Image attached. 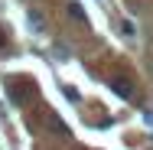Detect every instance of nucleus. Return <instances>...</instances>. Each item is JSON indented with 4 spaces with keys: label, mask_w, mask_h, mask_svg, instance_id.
Wrapping results in <instances>:
<instances>
[{
    "label": "nucleus",
    "mask_w": 153,
    "mask_h": 150,
    "mask_svg": "<svg viewBox=\"0 0 153 150\" xmlns=\"http://www.w3.org/2000/svg\"><path fill=\"white\" fill-rule=\"evenodd\" d=\"M26 23H30V30L36 33V36H42V33H46V16H42L36 7H30V10H26Z\"/></svg>",
    "instance_id": "obj_1"
},
{
    "label": "nucleus",
    "mask_w": 153,
    "mask_h": 150,
    "mask_svg": "<svg viewBox=\"0 0 153 150\" xmlns=\"http://www.w3.org/2000/svg\"><path fill=\"white\" fill-rule=\"evenodd\" d=\"M111 85H114V91H117L121 98H134V85H130L127 78H114Z\"/></svg>",
    "instance_id": "obj_2"
},
{
    "label": "nucleus",
    "mask_w": 153,
    "mask_h": 150,
    "mask_svg": "<svg viewBox=\"0 0 153 150\" xmlns=\"http://www.w3.org/2000/svg\"><path fill=\"white\" fill-rule=\"evenodd\" d=\"M7 88H10V95H13V101H16V104H23V101H30V98H33V91H30V88L20 91V88H16V82H10Z\"/></svg>",
    "instance_id": "obj_3"
},
{
    "label": "nucleus",
    "mask_w": 153,
    "mask_h": 150,
    "mask_svg": "<svg viewBox=\"0 0 153 150\" xmlns=\"http://www.w3.org/2000/svg\"><path fill=\"white\" fill-rule=\"evenodd\" d=\"M49 127H52L59 137H68V127L62 124V118H59V114H49Z\"/></svg>",
    "instance_id": "obj_4"
},
{
    "label": "nucleus",
    "mask_w": 153,
    "mask_h": 150,
    "mask_svg": "<svg viewBox=\"0 0 153 150\" xmlns=\"http://www.w3.org/2000/svg\"><path fill=\"white\" fill-rule=\"evenodd\" d=\"M68 16H72V20H82V23H85V10H82L78 3H68Z\"/></svg>",
    "instance_id": "obj_5"
},
{
    "label": "nucleus",
    "mask_w": 153,
    "mask_h": 150,
    "mask_svg": "<svg viewBox=\"0 0 153 150\" xmlns=\"http://www.w3.org/2000/svg\"><path fill=\"white\" fill-rule=\"evenodd\" d=\"M121 33H124V36H134V23H130V20H124V23H121Z\"/></svg>",
    "instance_id": "obj_6"
},
{
    "label": "nucleus",
    "mask_w": 153,
    "mask_h": 150,
    "mask_svg": "<svg viewBox=\"0 0 153 150\" xmlns=\"http://www.w3.org/2000/svg\"><path fill=\"white\" fill-rule=\"evenodd\" d=\"M62 91H65V98H68V101H78V91H75V88H68V85H65Z\"/></svg>",
    "instance_id": "obj_7"
},
{
    "label": "nucleus",
    "mask_w": 153,
    "mask_h": 150,
    "mask_svg": "<svg viewBox=\"0 0 153 150\" xmlns=\"http://www.w3.org/2000/svg\"><path fill=\"white\" fill-rule=\"evenodd\" d=\"M3 43H7V36H3V33H0V46H3Z\"/></svg>",
    "instance_id": "obj_8"
}]
</instances>
